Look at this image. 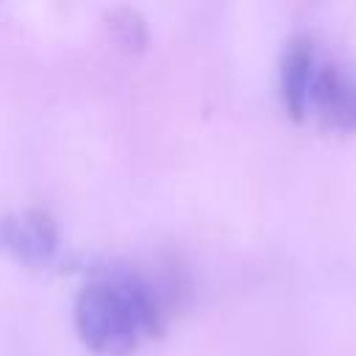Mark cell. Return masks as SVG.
Returning <instances> with one entry per match:
<instances>
[{
    "instance_id": "obj_1",
    "label": "cell",
    "mask_w": 356,
    "mask_h": 356,
    "mask_svg": "<svg viewBox=\"0 0 356 356\" xmlns=\"http://www.w3.org/2000/svg\"><path fill=\"white\" fill-rule=\"evenodd\" d=\"M164 292L134 267L106 264L78 289L72 323L81 342L100 356H125L142 337L167 328Z\"/></svg>"
},
{
    "instance_id": "obj_4",
    "label": "cell",
    "mask_w": 356,
    "mask_h": 356,
    "mask_svg": "<svg viewBox=\"0 0 356 356\" xmlns=\"http://www.w3.org/2000/svg\"><path fill=\"white\" fill-rule=\"evenodd\" d=\"M314 47L306 36H298L286 44L281 58V97L286 111L300 120L309 108V89L314 81Z\"/></svg>"
},
{
    "instance_id": "obj_2",
    "label": "cell",
    "mask_w": 356,
    "mask_h": 356,
    "mask_svg": "<svg viewBox=\"0 0 356 356\" xmlns=\"http://www.w3.org/2000/svg\"><path fill=\"white\" fill-rule=\"evenodd\" d=\"M61 248V231L47 209L25 206L0 214V250L25 267H47Z\"/></svg>"
},
{
    "instance_id": "obj_3",
    "label": "cell",
    "mask_w": 356,
    "mask_h": 356,
    "mask_svg": "<svg viewBox=\"0 0 356 356\" xmlns=\"http://www.w3.org/2000/svg\"><path fill=\"white\" fill-rule=\"evenodd\" d=\"M309 106H314L320 120L331 128H356V75L337 64L317 67L309 89Z\"/></svg>"
},
{
    "instance_id": "obj_5",
    "label": "cell",
    "mask_w": 356,
    "mask_h": 356,
    "mask_svg": "<svg viewBox=\"0 0 356 356\" xmlns=\"http://www.w3.org/2000/svg\"><path fill=\"white\" fill-rule=\"evenodd\" d=\"M106 28H108V36L122 47V50H142L150 39L147 33V22L142 17L139 8L134 6H114L106 11Z\"/></svg>"
}]
</instances>
